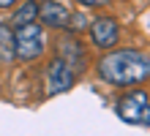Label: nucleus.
Listing matches in <instances>:
<instances>
[{
	"label": "nucleus",
	"instance_id": "1",
	"mask_svg": "<svg viewBox=\"0 0 150 136\" xmlns=\"http://www.w3.org/2000/svg\"><path fill=\"white\" fill-rule=\"evenodd\" d=\"M98 76L115 87H137L150 79V54L139 49H115L96 63Z\"/></svg>",
	"mask_w": 150,
	"mask_h": 136
},
{
	"label": "nucleus",
	"instance_id": "2",
	"mask_svg": "<svg viewBox=\"0 0 150 136\" xmlns=\"http://www.w3.org/2000/svg\"><path fill=\"white\" fill-rule=\"evenodd\" d=\"M47 52V30L36 22L14 27V57L22 63H33Z\"/></svg>",
	"mask_w": 150,
	"mask_h": 136
},
{
	"label": "nucleus",
	"instance_id": "3",
	"mask_svg": "<svg viewBox=\"0 0 150 136\" xmlns=\"http://www.w3.org/2000/svg\"><path fill=\"white\" fill-rule=\"evenodd\" d=\"M117 117L131 125H150V95L145 90H128L117 101Z\"/></svg>",
	"mask_w": 150,
	"mask_h": 136
},
{
	"label": "nucleus",
	"instance_id": "4",
	"mask_svg": "<svg viewBox=\"0 0 150 136\" xmlns=\"http://www.w3.org/2000/svg\"><path fill=\"white\" fill-rule=\"evenodd\" d=\"M44 79H47V95H60V93H66V90L74 87L76 71L68 66L63 57H52L47 71H44Z\"/></svg>",
	"mask_w": 150,
	"mask_h": 136
},
{
	"label": "nucleus",
	"instance_id": "5",
	"mask_svg": "<svg viewBox=\"0 0 150 136\" xmlns=\"http://www.w3.org/2000/svg\"><path fill=\"white\" fill-rule=\"evenodd\" d=\"M87 33H90V41L96 49H112L120 38V25L115 16H98L90 22Z\"/></svg>",
	"mask_w": 150,
	"mask_h": 136
},
{
	"label": "nucleus",
	"instance_id": "6",
	"mask_svg": "<svg viewBox=\"0 0 150 136\" xmlns=\"http://www.w3.org/2000/svg\"><path fill=\"white\" fill-rule=\"evenodd\" d=\"M57 57H63L68 66H71L76 74H82V71L87 68V52H85V47H82V41L76 38V33H68V35H63V38L57 41Z\"/></svg>",
	"mask_w": 150,
	"mask_h": 136
},
{
	"label": "nucleus",
	"instance_id": "7",
	"mask_svg": "<svg viewBox=\"0 0 150 136\" xmlns=\"http://www.w3.org/2000/svg\"><path fill=\"white\" fill-rule=\"evenodd\" d=\"M38 16H41V25L44 27H52V30H66L68 19H71V11L57 3V0H44L38 3Z\"/></svg>",
	"mask_w": 150,
	"mask_h": 136
},
{
	"label": "nucleus",
	"instance_id": "8",
	"mask_svg": "<svg viewBox=\"0 0 150 136\" xmlns=\"http://www.w3.org/2000/svg\"><path fill=\"white\" fill-rule=\"evenodd\" d=\"M36 16H38V0H25V3L14 11L11 16V25L14 27H19V25H28V22H36Z\"/></svg>",
	"mask_w": 150,
	"mask_h": 136
},
{
	"label": "nucleus",
	"instance_id": "9",
	"mask_svg": "<svg viewBox=\"0 0 150 136\" xmlns=\"http://www.w3.org/2000/svg\"><path fill=\"white\" fill-rule=\"evenodd\" d=\"M11 60H14V30L0 25V63H11Z\"/></svg>",
	"mask_w": 150,
	"mask_h": 136
},
{
	"label": "nucleus",
	"instance_id": "10",
	"mask_svg": "<svg viewBox=\"0 0 150 136\" xmlns=\"http://www.w3.org/2000/svg\"><path fill=\"white\" fill-rule=\"evenodd\" d=\"M79 6H85V8H98V6H107L109 0H76Z\"/></svg>",
	"mask_w": 150,
	"mask_h": 136
},
{
	"label": "nucleus",
	"instance_id": "11",
	"mask_svg": "<svg viewBox=\"0 0 150 136\" xmlns=\"http://www.w3.org/2000/svg\"><path fill=\"white\" fill-rule=\"evenodd\" d=\"M14 3H19V0H0V8H8V6H14Z\"/></svg>",
	"mask_w": 150,
	"mask_h": 136
}]
</instances>
